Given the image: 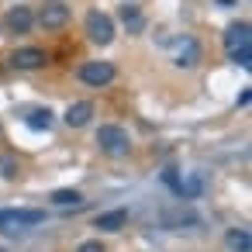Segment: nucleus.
I'll use <instances>...</instances> for the list:
<instances>
[{"label":"nucleus","instance_id":"obj_1","mask_svg":"<svg viewBox=\"0 0 252 252\" xmlns=\"http://www.w3.org/2000/svg\"><path fill=\"white\" fill-rule=\"evenodd\" d=\"M97 145H100L107 156H128L131 138H128V131L118 128V125H100V128H97Z\"/></svg>","mask_w":252,"mask_h":252},{"label":"nucleus","instance_id":"obj_2","mask_svg":"<svg viewBox=\"0 0 252 252\" xmlns=\"http://www.w3.org/2000/svg\"><path fill=\"white\" fill-rule=\"evenodd\" d=\"M87 38L97 42V45H111V38H114V21H111L104 11H90V14H87Z\"/></svg>","mask_w":252,"mask_h":252},{"label":"nucleus","instance_id":"obj_3","mask_svg":"<svg viewBox=\"0 0 252 252\" xmlns=\"http://www.w3.org/2000/svg\"><path fill=\"white\" fill-rule=\"evenodd\" d=\"M80 80L87 87H107L114 80V63H104V59H90L80 66Z\"/></svg>","mask_w":252,"mask_h":252},{"label":"nucleus","instance_id":"obj_4","mask_svg":"<svg viewBox=\"0 0 252 252\" xmlns=\"http://www.w3.org/2000/svg\"><path fill=\"white\" fill-rule=\"evenodd\" d=\"M45 221V211H28V207H18V211H0V228H35Z\"/></svg>","mask_w":252,"mask_h":252},{"label":"nucleus","instance_id":"obj_5","mask_svg":"<svg viewBox=\"0 0 252 252\" xmlns=\"http://www.w3.org/2000/svg\"><path fill=\"white\" fill-rule=\"evenodd\" d=\"M252 28H249V21H235V25H228V32H224V49H228V56L231 52H238V49H252Z\"/></svg>","mask_w":252,"mask_h":252},{"label":"nucleus","instance_id":"obj_6","mask_svg":"<svg viewBox=\"0 0 252 252\" xmlns=\"http://www.w3.org/2000/svg\"><path fill=\"white\" fill-rule=\"evenodd\" d=\"M69 21V7L63 4V0H49V4L38 11V25L42 28H63Z\"/></svg>","mask_w":252,"mask_h":252},{"label":"nucleus","instance_id":"obj_7","mask_svg":"<svg viewBox=\"0 0 252 252\" xmlns=\"http://www.w3.org/2000/svg\"><path fill=\"white\" fill-rule=\"evenodd\" d=\"M45 63H49V56H45L42 49H35V45L18 49V52L11 56V66H14V69H38V66H45Z\"/></svg>","mask_w":252,"mask_h":252},{"label":"nucleus","instance_id":"obj_8","mask_svg":"<svg viewBox=\"0 0 252 252\" xmlns=\"http://www.w3.org/2000/svg\"><path fill=\"white\" fill-rule=\"evenodd\" d=\"M32 21H35L32 7H11V11H7V18H4V25H7L11 32H18V35H25V32L32 28Z\"/></svg>","mask_w":252,"mask_h":252},{"label":"nucleus","instance_id":"obj_9","mask_svg":"<svg viewBox=\"0 0 252 252\" xmlns=\"http://www.w3.org/2000/svg\"><path fill=\"white\" fill-rule=\"evenodd\" d=\"M90 118H94V104L90 100H76V104L66 107V125L69 128H83Z\"/></svg>","mask_w":252,"mask_h":252},{"label":"nucleus","instance_id":"obj_10","mask_svg":"<svg viewBox=\"0 0 252 252\" xmlns=\"http://www.w3.org/2000/svg\"><path fill=\"white\" fill-rule=\"evenodd\" d=\"M200 190H204V180H200V173H190V176L176 180V187H173V193H176L180 200H193V197H200Z\"/></svg>","mask_w":252,"mask_h":252},{"label":"nucleus","instance_id":"obj_11","mask_svg":"<svg viewBox=\"0 0 252 252\" xmlns=\"http://www.w3.org/2000/svg\"><path fill=\"white\" fill-rule=\"evenodd\" d=\"M128 224V211L125 207H118V211H104L100 218H97V228L100 231H121Z\"/></svg>","mask_w":252,"mask_h":252},{"label":"nucleus","instance_id":"obj_12","mask_svg":"<svg viewBox=\"0 0 252 252\" xmlns=\"http://www.w3.org/2000/svg\"><path fill=\"white\" fill-rule=\"evenodd\" d=\"M228 245H231L235 252H249V249H252V238H249L245 228H231V231H228Z\"/></svg>","mask_w":252,"mask_h":252},{"label":"nucleus","instance_id":"obj_13","mask_svg":"<svg viewBox=\"0 0 252 252\" xmlns=\"http://www.w3.org/2000/svg\"><path fill=\"white\" fill-rule=\"evenodd\" d=\"M28 128H32V131H42V128L49 131V128H52V111H49V107H45V111H32V114H28Z\"/></svg>","mask_w":252,"mask_h":252},{"label":"nucleus","instance_id":"obj_14","mask_svg":"<svg viewBox=\"0 0 252 252\" xmlns=\"http://www.w3.org/2000/svg\"><path fill=\"white\" fill-rule=\"evenodd\" d=\"M52 204H59V207H76V204H83V193H80V190H56V193H52Z\"/></svg>","mask_w":252,"mask_h":252},{"label":"nucleus","instance_id":"obj_15","mask_svg":"<svg viewBox=\"0 0 252 252\" xmlns=\"http://www.w3.org/2000/svg\"><path fill=\"white\" fill-rule=\"evenodd\" d=\"M121 21H125L131 32H138V28H142V14H138V7H131V4L121 7Z\"/></svg>","mask_w":252,"mask_h":252},{"label":"nucleus","instance_id":"obj_16","mask_svg":"<svg viewBox=\"0 0 252 252\" xmlns=\"http://www.w3.org/2000/svg\"><path fill=\"white\" fill-rule=\"evenodd\" d=\"M231 63H238L242 69H249V66H252V49H238V52H231Z\"/></svg>","mask_w":252,"mask_h":252},{"label":"nucleus","instance_id":"obj_17","mask_svg":"<svg viewBox=\"0 0 252 252\" xmlns=\"http://www.w3.org/2000/svg\"><path fill=\"white\" fill-rule=\"evenodd\" d=\"M0 169H4V176H7V180H14V176H18V166H14V159H0Z\"/></svg>","mask_w":252,"mask_h":252},{"label":"nucleus","instance_id":"obj_18","mask_svg":"<svg viewBox=\"0 0 252 252\" xmlns=\"http://www.w3.org/2000/svg\"><path fill=\"white\" fill-rule=\"evenodd\" d=\"M76 252H104V245H100L97 238H90V242H83V245H80Z\"/></svg>","mask_w":252,"mask_h":252},{"label":"nucleus","instance_id":"obj_19","mask_svg":"<svg viewBox=\"0 0 252 252\" xmlns=\"http://www.w3.org/2000/svg\"><path fill=\"white\" fill-rule=\"evenodd\" d=\"M249 100H252V94H249V87L238 94V107H249Z\"/></svg>","mask_w":252,"mask_h":252},{"label":"nucleus","instance_id":"obj_20","mask_svg":"<svg viewBox=\"0 0 252 252\" xmlns=\"http://www.w3.org/2000/svg\"><path fill=\"white\" fill-rule=\"evenodd\" d=\"M218 4H235V0H218Z\"/></svg>","mask_w":252,"mask_h":252}]
</instances>
